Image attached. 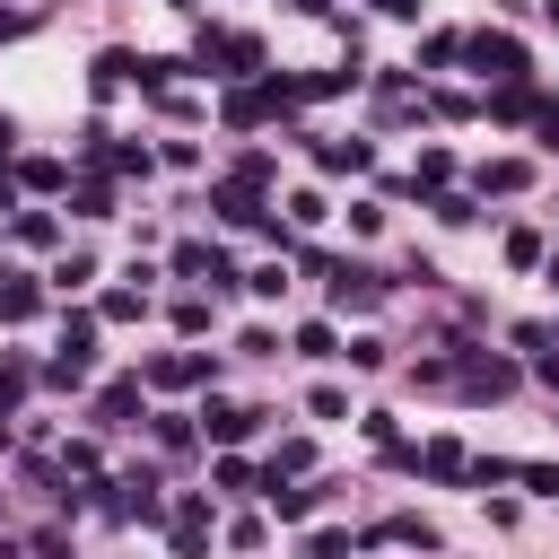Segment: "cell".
I'll return each instance as SVG.
<instances>
[{
    "label": "cell",
    "instance_id": "obj_3",
    "mask_svg": "<svg viewBox=\"0 0 559 559\" xmlns=\"http://www.w3.org/2000/svg\"><path fill=\"white\" fill-rule=\"evenodd\" d=\"M332 288H341V306H376V297H384V288H376V271H341Z\"/></svg>",
    "mask_w": 559,
    "mask_h": 559
},
{
    "label": "cell",
    "instance_id": "obj_6",
    "mask_svg": "<svg viewBox=\"0 0 559 559\" xmlns=\"http://www.w3.org/2000/svg\"><path fill=\"white\" fill-rule=\"evenodd\" d=\"M245 428H253V411H210V437H227V445H236Z\"/></svg>",
    "mask_w": 559,
    "mask_h": 559
},
{
    "label": "cell",
    "instance_id": "obj_5",
    "mask_svg": "<svg viewBox=\"0 0 559 559\" xmlns=\"http://www.w3.org/2000/svg\"><path fill=\"white\" fill-rule=\"evenodd\" d=\"M131 402H140V384H114V393H105V428H122V419H131Z\"/></svg>",
    "mask_w": 559,
    "mask_h": 559
},
{
    "label": "cell",
    "instance_id": "obj_8",
    "mask_svg": "<svg viewBox=\"0 0 559 559\" xmlns=\"http://www.w3.org/2000/svg\"><path fill=\"white\" fill-rule=\"evenodd\" d=\"M0 559H17V550H9V542H0Z\"/></svg>",
    "mask_w": 559,
    "mask_h": 559
},
{
    "label": "cell",
    "instance_id": "obj_2",
    "mask_svg": "<svg viewBox=\"0 0 559 559\" xmlns=\"http://www.w3.org/2000/svg\"><path fill=\"white\" fill-rule=\"evenodd\" d=\"M463 384H472V393H489V402H498V393H507V384H515V376H507V367H498V358H480V349H472V358H463Z\"/></svg>",
    "mask_w": 559,
    "mask_h": 559
},
{
    "label": "cell",
    "instance_id": "obj_1",
    "mask_svg": "<svg viewBox=\"0 0 559 559\" xmlns=\"http://www.w3.org/2000/svg\"><path fill=\"white\" fill-rule=\"evenodd\" d=\"M472 61H480V70H498V79H524V52H515L507 35H480V44H472Z\"/></svg>",
    "mask_w": 559,
    "mask_h": 559
},
{
    "label": "cell",
    "instance_id": "obj_4",
    "mask_svg": "<svg viewBox=\"0 0 559 559\" xmlns=\"http://www.w3.org/2000/svg\"><path fill=\"white\" fill-rule=\"evenodd\" d=\"M323 166L341 175V166H367V140H323Z\"/></svg>",
    "mask_w": 559,
    "mask_h": 559
},
{
    "label": "cell",
    "instance_id": "obj_7",
    "mask_svg": "<svg viewBox=\"0 0 559 559\" xmlns=\"http://www.w3.org/2000/svg\"><path fill=\"white\" fill-rule=\"evenodd\" d=\"M550 26H559V0H550Z\"/></svg>",
    "mask_w": 559,
    "mask_h": 559
}]
</instances>
